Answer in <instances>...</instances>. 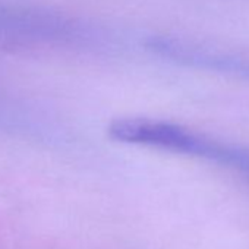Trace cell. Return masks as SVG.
<instances>
[{
    "label": "cell",
    "instance_id": "obj_1",
    "mask_svg": "<svg viewBox=\"0 0 249 249\" xmlns=\"http://www.w3.org/2000/svg\"><path fill=\"white\" fill-rule=\"evenodd\" d=\"M108 134L114 140L124 142L148 144L179 153L198 154L205 157L210 150V142L202 141L201 138L179 126H175V124L161 122L142 119L119 120L111 124Z\"/></svg>",
    "mask_w": 249,
    "mask_h": 249
}]
</instances>
